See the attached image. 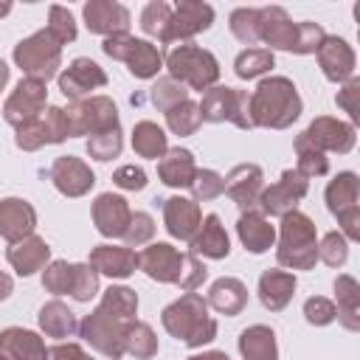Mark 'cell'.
<instances>
[{"label": "cell", "mask_w": 360, "mask_h": 360, "mask_svg": "<svg viewBox=\"0 0 360 360\" xmlns=\"http://www.w3.org/2000/svg\"><path fill=\"white\" fill-rule=\"evenodd\" d=\"M6 259H8V264L14 267L17 276H34L37 270H42L51 262V245L42 236L31 233V236L8 245Z\"/></svg>", "instance_id": "484cf974"}, {"label": "cell", "mask_w": 360, "mask_h": 360, "mask_svg": "<svg viewBox=\"0 0 360 360\" xmlns=\"http://www.w3.org/2000/svg\"><path fill=\"white\" fill-rule=\"evenodd\" d=\"M301 110H304V101H301L295 84L287 76H267L250 93V121H253V127L287 129L292 121H298Z\"/></svg>", "instance_id": "3957f363"}, {"label": "cell", "mask_w": 360, "mask_h": 360, "mask_svg": "<svg viewBox=\"0 0 360 360\" xmlns=\"http://www.w3.org/2000/svg\"><path fill=\"white\" fill-rule=\"evenodd\" d=\"M360 79L357 76H352L349 82H343V87L338 90V96H335V101H338V107L343 110V112H349V124L354 127V124H360Z\"/></svg>", "instance_id": "db71d44e"}, {"label": "cell", "mask_w": 360, "mask_h": 360, "mask_svg": "<svg viewBox=\"0 0 360 360\" xmlns=\"http://www.w3.org/2000/svg\"><path fill=\"white\" fill-rule=\"evenodd\" d=\"M132 149L138 158L160 160L169 152V135L155 121H138L132 127Z\"/></svg>", "instance_id": "8d00e7d4"}, {"label": "cell", "mask_w": 360, "mask_h": 360, "mask_svg": "<svg viewBox=\"0 0 360 360\" xmlns=\"http://www.w3.org/2000/svg\"><path fill=\"white\" fill-rule=\"evenodd\" d=\"M56 82H59V90H62L65 98L79 101V98H87L90 90L104 87V84H107V73H104V68L96 65L93 59L76 56V59L56 76Z\"/></svg>", "instance_id": "e0dca14e"}, {"label": "cell", "mask_w": 360, "mask_h": 360, "mask_svg": "<svg viewBox=\"0 0 360 360\" xmlns=\"http://www.w3.org/2000/svg\"><path fill=\"white\" fill-rule=\"evenodd\" d=\"M149 98H152V104H155L160 112H166V110H172L174 104L186 101V98H188V90H186L180 82H174V79L163 76V79H158V82L152 84Z\"/></svg>", "instance_id": "7dc6e473"}, {"label": "cell", "mask_w": 360, "mask_h": 360, "mask_svg": "<svg viewBox=\"0 0 360 360\" xmlns=\"http://www.w3.org/2000/svg\"><path fill=\"white\" fill-rule=\"evenodd\" d=\"M188 188L194 194L191 197L194 202H208V200H217V197L225 194V177L219 172H214V169H197V174H194Z\"/></svg>", "instance_id": "7bdbcfd3"}, {"label": "cell", "mask_w": 360, "mask_h": 360, "mask_svg": "<svg viewBox=\"0 0 360 360\" xmlns=\"http://www.w3.org/2000/svg\"><path fill=\"white\" fill-rule=\"evenodd\" d=\"M160 323L174 340L191 349H200L217 338V321L208 315V301L200 292H183L177 301H172L160 312Z\"/></svg>", "instance_id": "277c9868"}, {"label": "cell", "mask_w": 360, "mask_h": 360, "mask_svg": "<svg viewBox=\"0 0 360 360\" xmlns=\"http://www.w3.org/2000/svg\"><path fill=\"white\" fill-rule=\"evenodd\" d=\"M208 307H214L219 315H228V318H233V315H239L245 307H248V287L239 281V278H233V276H222V278H217L211 287H208Z\"/></svg>", "instance_id": "1f68e13d"}, {"label": "cell", "mask_w": 360, "mask_h": 360, "mask_svg": "<svg viewBox=\"0 0 360 360\" xmlns=\"http://www.w3.org/2000/svg\"><path fill=\"white\" fill-rule=\"evenodd\" d=\"M236 236L242 242L245 250L250 253H267L276 245V225H270V219L253 208V211H242L239 222H236Z\"/></svg>", "instance_id": "4316f807"}, {"label": "cell", "mask_w": 360, "mask_h": 360, "mask_svg": "<svg viewBox=\"0 0 360 360\" xmlns=\"http://www.w3.org/2000/svg\"><path fill=\"white\" fill-rule=\"evenodd\" d=\"M318 259L329 267H343L349 259V242L340 231H329L321 242H318Z\"/></svg>", "instance_id": "681fc988"}, {"label": "cell", "mask_w": 360, "mask_h": 360, "mask_svg": "<svg viewBox=\"0 0 360 360\" xmlns=\"http://www.w3.org/2000/svg\"><path fill=\"white\" fill-rule=\"evenodd\" d=\"M129 217H132V208L121 194L104 191L93 200V225L107 239H121L129 225Z\"/></svg>", "instance_id": "7402d4cb"}, {"label": "cell", "mask_w": 360, "mask_h": 360, "mask_svg": "<svg viewBox=\"0 0 360 360\" xmlns=\"http://www.w3.org/2000/svg\"><path fill=\"white\" fill-rule=\"evenodd\" d=\"M101 51L110 59H118L127 65V70L135 79H155L163 68V53L158 51V45L129 37V34H118V37H107L101 42Z\"/></svg>", "instance_id": "9c48e42d"}, {"label": "cell", "mask_w": 360, "mask_h": 360, "mask_svg": "<svg viewBox=\"0 0 360 360\" xmlns=\"http://www.w3.org/2000/svg\"><path fill=\"white\" fill-rule=\"evenodd\" d=\"M197 174V160L188 149H169L160 160H158V177L163 186L169 188H188L191 180Z\"/></svg>", "instance_id": "4dcf8cb0"}, {"label": "cell", "mask_w": 360, "mask_h": 360, "mask_svg": "<svg viewBox=\"0 0 360 360\" xmlns=\"http://www.w3.org/2000/svg\"><path fill=\"white\" fill-rule=\"evenodd\" d=\"M138 315V292L124 284L104 290L98 307L79 321V338L107 360L124 357V329Z\"/></svg>", "instance_id": "6da1fadb"}, {"label": "cell", "mask_w": 360, "mask_h": 360, "mask_svg": "<svg viewBox=\"0 0 360 360\" xmlns=\"http://www.w3.org/2000/svg\"><path fill=\"white\" fill-rule=\"evenodd\" d=\"M228 25H231V34L239 42H245V45L259 42V8H248V6L233 8L231 17H228Z\"/></svg>", "instance_id": "b9f144b4"}, {"label": "cell", "mask_w": 360, "mask_h": 360, "mask_svg": "<svg viewBox=\"0 0 360 360\" xmlns=\"http://www.w3.org/2000/svg\"><path fill=\"white\" fill-rule=\"evenodd\" d=\"M276 65V56L270 48H245L233 59V73L239 79H259Z\"/></svg>", "instance_id": "f35d334b"}, {"label": "cell", "mask_w": 360, "mask_h": 360, "mask_svg": "<svg viewBox=\"0 0 360 360\" xmlns=\"http://www.w3.org/2000/svg\"><path fill=\"white\" fill-rule=\"evenodd\" d=\"M152 236H155V219H152V214H146V211H132L129 225H127V231H124V236H121V239L127 242V248L149 245Z\"/></svg>", "instance_id": "f907efd6"}, {"label": "cell", "mask_w": 360, "mask_h": 360, "mask_svg": "<svg viewBox=\"0 0 360 360\" xmlns=\"http://www.w3.org/2000/svg\"><path fill=\"white\" fill-rule=\"evenodd\" d=\"M163 65L169 70V79L180 82L183 87L191 90H208L219 82V62L211 51L200 45H174L166 56Z\"/></svg>", "instance_id": "8992f818"}, {"label": "cell", "mask_w": 360, "mask_h": 360, "mask_svg": "<svg viewBox=\"0 0 360 360\" xmlns=\"http://www.w3.org/2000/svg\"><path fill=\"white\" fill-rule=\"evenodd\" d=\"M236 346H239L242 360H278L276 332L264 323H253V326L242 329Z\"/></svg>", "instance_id": "836d02e7"}, {"label": "cell", "mask_w": 360, "mask_h": 360, "mask_svg": "<svg viewBox=\"0 0 360 360\" xmlns=\"http://www.w3.org/2000/svg\"><path fill=\"white\" fill-rule=\"evenodd\" d=\"M45 360H96L79 343H56L45 352Z\"/></svg>", "instance_id": "9f6ffc18"}, {"label": "cell", "mask_w": 360, "mask_h": 360, "mask_svg": "<svg viewBox=\"0 0 360 360\" xmlns=\"http://www.w3.org/2000/svg\"><path fill=\"white\" fill-rule=\"evenodd\" d=\"M200 107V118L219 124V121H231L239 129H253L250 121V93L239 90V87H225V84H214L202 93Z\"/></svg>", "instance_id": "ba28073f"}, {"label": "cell", "mask_w": 360, "mask_h": 360, "mask_svg": "<svg viewBox=\"0 0 360 360\" xmlns=\"http://www.w3.org/2000/svg\"><path fill=\"white\" fill-rule=\"evenodd\" d=\"M37 321H39V329H42L48 338H70V335L79 332V321H76L73 309H70L65 301H59V298L42 304Z\"/></svg>", "instance_id": "d590c367"}, {"label": "cell", "mask_w": 360, "mask_h": 360, "mask_svg": "<svg viewBox=\"0 0 360 360\" xmlns=\"http://www.w3.org/2000/svg\"><path fill=\"white\" fill-rule=\"evenodd\" d=\"M138 267L152 281L177 284L186 292H194L205 281V276H208V267L194 253H180L169 242H149L138 253Z\"/></svg>", "instance_id": "7a4b0ae2"}, {"label": "cell", "mask_w": 360, "mask_h": 360, "mask_svg": "<svg viewBox=\"0 0 360 360\" xmlns=\"http://www.w3.org/2000/svg\"><path fill=\"white\" fill-rule=\"evenodd\" d=\"M304 318H307V323H312V326H326V323H332V321L338 318L335 301H329V298H323V295L307 298V301H304Z\"/></svg>", "instance_id": "f5cc1de1"}, {"label": "cell", "mask_w": 360, "mask_h": 360, "mask_svg": "<svg viewBox=\"0 0 360 360\" xmlns=\"http://www.w3.org/2000/svg\"><path fill=\"white\" fill-rule=\"evenodd\" d=\"M335 309L343 329L360 332V284L349 273H340L335 278Z\"/></svg>", "instance_id": "d6a6232c"}, {"label": "cell", "mask_w": 360, "mask_h": 360, "mask_svg": "<svg viewBox=\"0 0 360 360\" xmlns=\"http://www.w3.org/2000/svg\"><path fill=\"white\" fill-rule=\"evenodd\" d=\"M200 222H202V211H200V202H194L191 197L174 194V197L163 200V225H166L169 236L188 242L197 233Z\"/></svg>", "instance_id": "cb8c5ba5"}, {"label": "cell", "mask_w": 360, "mask_h": 360, "mask_svg": "<svg viewBox=\"0 0 360 360\" xmlns=\"http://www.w3.org/2000/svg\"><path fill=\"white\" fill-rule=\"evenodd\" d=\"M98 295V273L87 264V262H79L73 264V284H70V298L79 301V304H87L90 298Z\"/></svg>", "instance_id": "bcb514c9"}, {"label": "cell", "mask_w": 360, "mask_h": 360, "mask_svg": "<svg viewBox=\"0 0 360 360\" xmlns=\"http://www.w3.org/2000/svg\"><path fill=\"white\" fill-rule=\"evenodd\" d=\"M124 149V135H121V127L118 129H107V132H98V135H90L87 138V155L96 158V160H112L118 158Z\"/></svg>", "instance_id": "f6af8a7d"}, {"label": "cell", "mask_w": 360, "mask_h": 360, "mask_svg": "<svg viewBox=\"0 0 360 360\" xmlns=\"http://www.w3.org/2000/svg\"><path fill=\"white\" fill-rule=\"evenodd\" d=\"M70 284H73V264L65 259H53L45 264L42 273V287L53 295H70Z\"/></svg>", "instance_id": "ee69618b"}, {"label": "cell", "mask_w": 360, "mask_h": 360, "mask_svg": "<svg viewBox=\"0 0 360 360\" xmlns=\"http://www.w3.org/2000/svg\"><path fill=\"white\" fill-rule=\"evenodd\" d=\"M315 149L326 152H338V155H349L357 143V129L349 121L332 118V115H318L304 132H301Z\"/></svg>", "instance_id": "2e32d148"}, {"label": "cell", "mask_w": 360, "mask_h": 360, "mask_svg": "<svg viewBox=\"0 0 360 360\" xmlns=\"http://www.w3.org/2000/svg\"><path fill=\"white\" fill-rule=\"evenodd\" d=\"M98 276L110 278H129L138 270V253L127 245H96L87 262Z\"/></svg>", "instance_id": "d4e9b609"}, {"label": "cell", "mask_w": 360, "mask_h": 360, "mask_svg": "<svg viewBox=\"0 0 360 360\" xmlns=\"http://www.w3.org/2000/svg\"><path fill=\"white\" fill-rule=\"evenodd\" d=\"M112 183L118 188H124V191H143L149 180H146V172L141 166L127 163V166H121V169L112 172Z\"/></svg>", "instance_id": "11a10c76"}, {"label": "cell", "mask_w": 360, "mask_h": 360, "mask_svg": "<svg viewBox=\"0 0 360 360\" xmlns=\"http://www.w3.org/2000/svg\"><path fill=\"white\" fill-rule=\"evenodd\" d=\"M264 188V172L256 163H239L225 177V194L236 202L239 211L259 208V197Z\"/></svg>", "instance_id": "d6986e66"}, {"label": "cell", "mask_w": 360, "mask_h": 360, "mask_svg": "<svg viewBox=\"0 0 360 360\" xmlns=\"http://www.w3.org/2000/svg\"><path fill=\"white\" fill-rule=\"evenodd\" d=\"M11 292H14V281H11V276H6L0 270V301H6Z\"/></svg>", "instance_id": "680465c9"}, {"label": "cell", "mask_w": 360, "mask_h": 360, "mask_svg": "<svg viewBox=\"0 0 360 360\" xmlns=\"http://www.w3.org/2000/svg\"><path fill=\"white\" fill-rule=\"evenodd\" d=\"M276 262L287 270H312L318 262V231L315 222L298 208L281 217Z\"/></svg>", "instance_id": "5b68a950"}, {"label": "cell", "mask_w": 360, "mask_h": 360, "mask_svg": "<svg viewBox=\"0 0 360 360\" xmlns=\"http://www.w3.org/2000/svg\"><path fill=\"white\" fill-rule=\"evenodd\" d=\"M37 228V211L22 197H3L0 200V236L14 245L25 236H31Z\"/></svg>", "instance_id": "603a6c76"}, {"label": "cell", "mask_w": 360, "mask_h": 360, "mask_svg": "<svg viewBox=\"0 0 360 360\" xmlns=\"http://www.w3.org/2000/svg\"><path fill=\"white\" fill-rule=\"evenodd\" d=\"M45 340L22 326H6L0 332V360H45Z\"/></svg>", "instance_id": "f1b7e54d"}, {"label": "cell", "mask_w": 360, "mask_h": 360, "mask_svg": "<svg viewBox=\"0 0 360 360\" xmlns=\"http://www.w3.org/2000/svg\"><path fill=\"white\" fill-rule=\"evenodd\" d=\"M186 360H231L225 352H202V354H191Z\"/></svg>", "instance_id": "91938a15"}, {"label": "cell", "mask_w": 360, "mask_h": 360, "mask_svg": "<svg viewBox=\"0 0 360 360\" xmlns=\"http://www.w3.org/2000/svg\"><path fill=\"white\" fill-rule=\"evenodd\" d=\"M214 22V8L202 0H180L174 8H172V17H169V25L163 28L160 34V42L169 45V42H183V39H191L202 31H208Z\"/></svg>", "instance_id": "4fadbf2b"}, {"label": "cell", "mask_w": 360, "mask_h": 360, "mask_svg": "<svg viewBox=\"0 0 360 360\" xmlns=\"http://www.w3.org/2000/svg\"><path fill=\"white\" fill-rule=\"evenodd\" d=\"M8 11H11V3H8V0H3V3H0V17H6Z\"/></svg>", "instance_id": "6125c7cd"}, {"label": "cell", "mask_w": 360, "mask_h": 360, "mask_svg": "<svg viewBox=\"0 0 360 360\" xmlns=\"http://www.w3.org/2000/svg\"><path fill=\"white\" fill-rule=\"evenodd\" d=\"M318 56V65L323 70V76L335 84H343L354 76V65H357V56L352 51V45L343 39V37H323L321 48L315 51Z\"/></svg>", "instance_id": "44dd1931"}, {"label": "cell", "mask_w": 360, "mask_h": 360, "mask_svg": "<svg viewBox=\"0 0 360 360\" xmlns=\"http://www.w3.org/2000/svg\"><path fill=\"white\" fill-rule=\"evenodd\" d=\"M68 135V118H65V110L62 107H53L48 104L37 118L25 121L22 127H17V135H14V143L22 149V152H37L48 143H62Z\"/></svg>", "instance_id": "8fae6325"}, {"label": "cell", "mask_w": 360, "mask_h": 360, "mask_svg": "<svg viewBox=\"0 0 360 360\" xmlns=\"http://www.w3.org/2000/svg\"><path fill=\"white\" fill-rule=\"evenodd\" d=\"M298 39H301V22H292L281 6L259 8V42L270 45V51L298 53Z\"/></svg>", "instance_id": "9a60e30c"}, {"label": "cell", "mask_w": 360, "mask_h": 360, "mask_svg": "<svg viewBox=\"0 0 360 360\" xmlns=\"http://www.w3.org/2000/svg\"><path fill=\"white\" fill-rule=\"evenodd\" d=\"M295 155H298L295 172L304 174L307 180H309V177H323V174L329 172V158H326L321 149H315L304 135L295 138Z\"/></svg>", "instance_id": "ab89813d"}, {"label": "cell", "mask_w": 360, "mask_h": 360, "mask_svg": "<svg viewBox=\"0 0 360 360\" xmlns=\"http://www.w3.org/2000/svg\"><path fill=\"white\" fill-rule=\"evenodd\" d=\"M48 31H51V37L59 42V45H68V42H73L76 39V20H73V14L65 8V6H59V3H53L51 8H48Z\"/></svg>", "instance_id": "c3c4849f"}, {"label": "cell", "mask_w": 360, "mask_h": 360, "mask_svg": "<svg viewBox=\"0 0 360 360\" xmlns=\"http://www.w3.org/2000/svg\"><path fill=\"white\" fill-rule=\"evenodd\" d=\"M82 17H84L87 31L90 34H101L104 39L107 37L127 34L129 25H132L129 8L121 6V3H115V0H90V3H84Z\"/></svg>", "instance_id": "ac0fdd59"}, {"label": "cell", "mask_w": 360, "mask_h": 360, "mask_svg": "<svg viewBox=\"0 0 360 360\" xmlns=\"http://www.w3.org/2000/svg\"><path fill=\"white\" fill-rule=\"evenodd\" d=\"M169 17H172V6H169L166 0H152V3H146L143 11H141V28H143V34L160 39L163 28L169 25Z\"/></svg>", "instance_id": "816d5d0a"}, {"label": "cell", "mask_w": 360, "mask_h": 360, "mask_svg": "<svg viewBox=\"0 0 360 360\" xmlns=\"http://www.w3.org/2000/svg\"><path fill=\"white\" fill-rule=\"evenodd\" d=\"M68 118V135H98L107 129H118V107L110 96H87L79 101H70L65 110Z\"/></svg>", "instance_id": "30bf717a"}, {"label": "cell", "mask_w": 360, "mask_h": 360, "mask_svg": "<svg viewBox=\"0 0 360 360\" xmlns=\"http://www.w3.org/2000/svg\"><path fill=\"white\" fill-rule=\"evenodd\" d=\"M14 65L31 76V79H39V82H48L53 76H59V68H62V45L51 37L48 28L42 31H34L31 37L20 39L14 45Z\"/></svg>", "instance_id": "52a82bcc"}, {"label": "cell", "mask_w": 360, "mask_h": 360, "mask_svg": "<svg viewBox=\"0 0 360 360\" xmlns=\"http://www.w3.org/2000/svg\"><path fill=\"white\" fill-rule=\"evenodd\" d=\"M188 248L194 256H205V259H225L231 253V239L228 231L222 225V219L217 214L202 217L197 233L188 239Z\"/></svg>", "instance_id": "83f0119b"}, {"label": "cell", "mask_w": 360, "mask_h": 360, "mask_svg": "<svg viewBox=\"0 0 360 360\" xmlns=\"http://www.w3.org/2000/svg\"><path fill=\"white\" fill-rule=\"evenodd\" d=\"M45 107H48V87H45V82L22 76L17 82V87L11 90V96L6 98V104H3V118H6V124H11L17 129L25 121L37 118Z\"/></svg>", "instance_id": "5bb4252c"}, {"label": "cell", "mask_w": 360, "mask_h": 360, "mask_svg": "<svg viewBox=\"0 0 360 360\" xmlns=\"http://www.w3.org/2000/svg\"><path fill=\"white\" fill-rule=\"evenodd\" d=\"M124 354H132L135 360H152L158 354V335L149 323L132 321L124 329Z\"/></svg>", "instance_id": "74e56055"}, {"label": "cell", "mask_w": 360, "mask_h": 360, "mask_svg": "<svg viewBox=\"0 0 360 360\" xmlns=\"http://www.w3.org/2000/svg\"><path fill=\"white\" fill-rule=\"evenodd\" d=\"M51 180H53L56 191L65 197H84L96 186L93 169L76 155H59L51 166Z\"/></svg>", "instance_id": "ffe728a7"}, {"label": "cell", "mask_w": 360, "mask_h": 360, "mask_svg": "<svg viewBox=\"0 0 360 360\" xmlns=\"http://www.w3.org/2000/svg\"><path fill=\"white\" fill-rule=\"evenodd\" d=\"M8 76H11V68H8V65L0 59V90L8 84Z\"/></svg>", "instance_id": "94428289"}, {"label": "cell", "mask_w": 360, "mask_h": 360, "mask_svg": "<svg viewBox=\"0 0 360 360\" xmlns=\"http://www.w3.org/2000/svg\"><path fill=\"white\" fill-rule=\"evenodd\" d=\"M323 197H326L329 214H335V217H340L343 211L357 208V197H360V180H357V174L354 172H338L329 180Z\"/></svg>", "instance_id": "e575fe53"}, {"label": "cell", "mask_w": 360, "mask_h": 360, "mask_svg": "<svg viewBox=\"0 0 360 360\" xmlns=\"http://www.w3.org/2000/svg\"><path fill=\"white\" fill-rule=\"evenodd\" d=\"M338 225H340V233L346 236V242H360V208L343 211L338 217Z\"/></svg>", "instance_id": "6f0895ef"}, {"label": "cell", "mask_w": 360, "mask_h": 360, "mask_svg": "<svg viewBox=\"0 0 360 360\" xmlns=\"http://www.w3.org/2000/svg\"><path fill=\"white\" fill-rule=\"evenodd\" d=\"M307 191H309V180L304 174H298L295 169H284L273 186L262 188L259 211L264 217H284L298 208V202L307 197Z\"/></svg>", "instance_id": "7c38bea8"}, {"label": "cell", "mask_w": 360, "mask_h": 360, "mask_svg": "<svg viewBox=\"0 0 360 360\" xmlns=\"http://www.w3.org/2000/svg\"><path fill=\"white\" fill-rule=\"evenodd\" d=\"M202 118H200V107L197 101L186 98L180 104H174L172 110H166V127L174 132V135H194L200 129Z\"/></svg>", "instance_id": "60d3db41"}, {"label": "cell", "mask_w": 360, "mask_h": 360, "mask_svg": "<svg viewBox=\"0 0 360 360\" xmlns=\"http://www.w3.org/2000/svg\"><path fill=\"white\" fill-rule=\"evenodd\" d=\"M295 287H298V281H295V276H292L290 270H264V273L259 276L256 292H259V301H262L264 309L281 312V309L292 301Z\"/></svg>", "instance_id": "f546056e"}]
</instances>
